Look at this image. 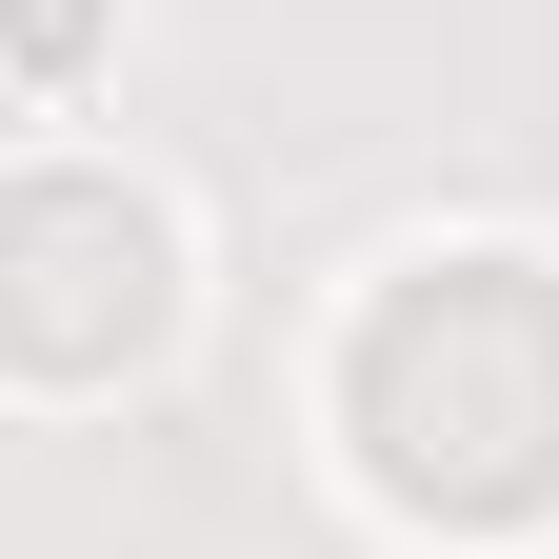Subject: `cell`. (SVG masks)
I'll return each mask as SVG.
<instances>
[{"instance_id":"obj_2","label":"cell","mask_w":559,"mask_h":559,"mask_svg":"<svg viewBox=\"0 0 559 559\" xmlns=\"http://www.w3.org/2000/svg\"><path fill=\"white\" fill-rule=\"evenodd\" d=\"M160 320L180 280L120 180H0V380H120L160 360Z\"/></svg>"},{"instance_id":"obj_1","label":"cell","mask_w":559,"mask_h":559,"mask_svg":"<svg viewBox=\"0 0 559 559\" xmlns=\"http://www.w3.org/2000/svg\"><path fill=\"white\" fill-rule=\"evenodd\" d=\"M440 400H460V440L400 479V520H460V539L559 520V280L539 260H419L340 340V440H400Z\"/></svg>"}]
</instances>
